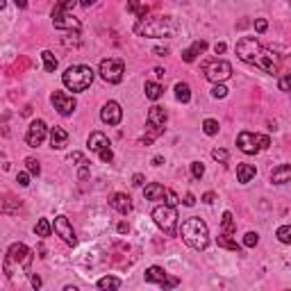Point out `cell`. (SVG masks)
<instances>
[{"mask_svg": "<svg viewBox=\"0 0 291 291\" xmlns=\"http://www.w3.org/2000/svg\"><path fill=\"white\" fill-rule=\"evenodd\" d=\"M41 60H44V69L48 71V73H55V69H57L60 62H57V57H55L50 50H44V53H41Z\"/></svg>", "mask_w": 291, "mask_h": 291, "instance_id": "27", "label": "cell"}, {"mask_svg": "<svg viewBox=\"0 0 291 291\" xmlns=\"http://www.w3.org/2000/svg\"><path fill=\"white\" fill-rule=\"evenodd\" d=\"M134 32L139 37H150V39H164V37H175L180 32V23L173 16H150L141 19L134 25Z\"/></svg>", "mask_w": 291, "mask_h": 291, "instance_id": "2", "label": "cell"}, {"mask_svg": "<svg viewBox=\"0 0 291 291\" xmlns=\"http://www.w3.org/2000/svg\"><path fill=\"white\" fill-rule=\"evenodd\" d=\"M55 227L50 225L48 218H39L35 225V232H37V237H50V232H53Z\"/></svg>", "mask_w": 291, "mask_h": 291, "instance_id": "28", "label": "cell"}, {"mask_svg": "<svg viewBox=\"0 0 291 291\" xmlns=\"http://www.w3.org/2000/svg\"><path fill=\"white\" fill-rule=\"evenodd\" d=\"M121 286V280L114 275H105L98 280V289H105V291H112V289H119Z\"/></svg>", "mask_w": 291, "mask_h": 291, "instance_id": "26", "label": "cell"}, {"mask_svg": "<svg viewBox=\"0 0 291 291\" xmlns=\"http://www.w3.org/2000/svg\"><path fill=\"white\" fill-rule=\"evenodd\" d=\"M216 243H218V248H227V250H234V252H239L241 250V246H239L237 241H232L227 234H223V237H218L216 239Z\"/></svg>", "mask_w": 291, "mask_h": 291, "instance_id": "30", "label": "cell"}, {"mask_svg": "<svg viewBox=\"0 0 291 291\" xmlns=\"http://www.w3.org/2000/svg\"><path fill=\"white\" fill-rule=\"evenodd\" d=\"M205 48H207V41H202V39L193 41V44L189 46V48L182 53V60L187 62V64H191V62H196V57H198V55H200V53H205Z\"/></svg>", "mask_w": 291, "mask_h": 291, "instance_id": "21", "label": "cell"}, {"mask_svg": "<svg viewBox=\"0 0 291 291\" xmlns=\"http://www.w3.org/2000/svg\"><path fill=\"white\" fill-rule=\"evenodd\" d=\"M212 157L216 159V162H227V150H223V148H214V150H212Z\"/></svg>", "mask_w": 291, "mask_h": 291, "instance_id": "39", "label": "cell"}, {"mask_svg": "<svg viewBox=\"0 0 291 291\" xmlns=\"http://www.w3.org/2000/svg\"><path fill=\"white\" fill-rule=\"evenodd\" d=\"M275 237L280 243H286V246H291V225H280L275 232Z\"/></svg>", "mask_w": 291, "mask_h": 291, "instance_id": "31", "label": "cell"}, {"mask_svg": "<svg viewBox=\"0 0 291 291\" xmlns=\"http://www.w3.org/2000/svg\"><path fill=\"white\" fill-rule=\"evenodd\" d=\"M78 175H80V180H87V178H89V162H82V164H80V173H78Z\"/></svg>", "mask_w": 291, "mask_h": 291, "instance_id": "42", "label": "cell"}, {"mask_svg": "<svg viewBox=\"0 0 291 291\" xmlns=\"http://www.w3.org/2000/svg\"><path fill=\"white\" fill-rule=\"evenodd\" d=\"M212 96H214V98H225V96H227V89L223 87V82H221V84H214Z\"/></svg>", "mask_w": 291, "mask_h": 291, "instance_id": "38", "label": "cell"}, {"mask_svg": "<svg viewBox=\"0 0 291 291\" xmlns=\"http://www.w3.org/2000/svg\"><path fill=\"white\" fill-rule=\"evenodd\" d=\"M89 150L91 153H96L98 155V159L100 162H105V164H109L114 159V153H112V148H109V139L105 137L103 132H98V130H96V132H91L89 134Z\"/></svg>", "mask_w": 291, "mask_h": 291, "instance_id": "10", "label": "cell"}, {"mask_svg": "<svg viewBox=\"0 0 291 291\" xmlns=\"http://www.w3.org/2000/svg\"><path fill=\"white\" fill-rule=\"evenodd\" d=\"M62 82H64L66 89L71 91H84V89H89L91 82H94V71L89 69V66H84V64H78V66H69L66 69V73L62 75Z\"/></svg>", "mask_w": 291, "mask_h": 291, "instance_id": "5", "label": "cell"}, {"mask_svg": "<svg viewBox=\"0 0 291 291\" xmlns=\"http://www.w3.org/2000/svg\"><path fill=\"white\" fill-rule=\"evenodd\" d=\"M69 162L73 164V162H78V164H82L84 162V157H82V153H73V155H69Z\"/></svg>", "mask_w": 291, "mask_h": 291, "instance_id": "46", "label": "cell"}, {"mask_svg": "<svg viewBox=\"0 0 291 291\" xmlns=\"http://www.w3.org/2000/svg\"><path fill=\"white\" fill-rule=\"evenodd\" d=\"M32 250L25 243H12L7 248V255L3 259V271L7 277H14L19 271L30 273V264H32Z\"/></svg>", "mask_w": 291, "mask_h": 291, "instance_id": "4", "label": "cell"}, {"mask_svg": "<svg viewBox=\"0 0 291 291\" xmlns=\"http://www.w3.org/2000/svg\"><path fill=\"white\" fill-rule=\"evenodd\" d=\"M166 109L159 107V105H153L148 109V134L141 139V143H150L153 139H157L159 134L164 132V125H166Z\"/></svg>", "mask_w": 291, "mask_h": 291, "instance_id": "8", "label": "cell"}, {"mask_svg": "<svg viewBox=\"0 0 291 291\" xmlns=\"http://www.w3.org/2000/svg\"><path fill=\"white\" fill-rule=\"evenodd\" d=\"M30 282H32V286H35V289H39V286H41V277L39 275H32Z\"/></svg>", "mask_w": 291, "mask_h": 291, "instance_id": "49", "label": "cell"}, {"mask_svg": "<svg viewBox=\"0 0 291 291\" xmlns=\"http://www.w3.org/2000/svg\"><path fill=\"white\" fill-rule=\"evenodd\" d=\"M221 230L223 234H234V216H232V212H225L223 214V221H221Z\"/></svg>", "mask_w": 291, "mask_h": 291, "instance_id": "29", "label": "cell"}, {"mask_svg": "<svg viewBox=\"0 0 291 291\" xmlns=\"http://www.w3.org/2000/svg\"><path fill=\"white\" fill-rule=\"evenodd\" d=\"M202 73H205V78H207L209 82L221 84L232 75V64L225 60H209L202 66Z\"/></svg>", "mask_w": 291, "mask_h": 291, "instance_id": "9", "label": "cell"}, {"mask_svg": "<svg viewBox=\"0 0 291 291\" xmlns=\"http://www.w3.org/2000/svg\"><path fill=\"white\" fill-rule=\"evenodd\" d=\"M266 28H268L266 19H257V21H255V30L259 32V35H261V32H266Z\"/></svg>", "mask_w": 291, "mask_h": 291, "instance_id": "43", "label": "cell"}, {"mask_svg": "<svg viewBox=\"0 0 291 291\" xmlns=\"http://www.w3.org/2000/svg\"><path fill=\"white\" fill-rule=\"evenodd\" d=\"M202 130H205V134H209V137L218 134V121H214V119H205V121H202Z\"/></svg>", "mask_w": 291, "mask_h": 291, "instance_id": "32", "label": "cell"}, {"mask_svg": "<svg viewBox=\"0 0 291 291\" xmlns=\"http://www.w3.org/2000/svg\"><path fill=\"white\" fill-rule=\"evenodd\" d=\"M55 227V234H60L62 239H64L69 246H75L78 243V237H75V232H73V225H71V221L66 216H57L53 223Z\"/></svg>", "mask_w": 291, "mask_h": 291, "instance_id": "17", "label": "cell"}, {"mask_svg": "<svg viewBox=\"0 0 291 291\" xmlns=\"http://www.w3.org/2000/svg\"><path fill=\"white\" fill-rule=\"evenodd\" d=\"M143 180H146V178H143L141 173H134V178H132V184H134V187H143Z\"/></svg>", "mask_w": 291, "mask_h": 291, "instance_id": "44", "label": "cell"}, {"mask_svg": "<svg viewBox=\"0 0 291 291\" xmlns=\"http://www.w3.org/2000/svg\"><path fill=\"white\" fill-rule=\"evenodd\" d=\"M237 55L241 62L257 66V69L266 71V73H275L277 64H280L277 55L271 53V50H266V48H261V44L255 37H243V39H239L237 41Z\"/></svg>", "mask_w": 291, "mask_h": 291, "instance_id": "1", "label": "cell"}, {"mask_svg": "<svg viewBox=\"0 0 291 291\" xmlns=\"http://www.w3.org/2000/svg\"><path fill=\"white\" fill-rule=\"evenodd\" d=\"M66 143H69V132H66L64 128H60V125L50 128V146H53L55 150L66 148Z\"/></svg>", "mask_w": 291, "mask_h": 291, "instance_id": "19", "label": "cell"}, {"mask_svg": "<svg viewBox=\"0 0 291 291\" xmlns=\"http://www.w3.org/2000/svg\"><path fill=\"white\" fill-rule=\"evenodd\" d=\"M237 146H239L241 153L255 155V153H259V150L268 148V146H271V139H268L266 134H255V132L243 130V132H239V137H237Z\"/></svg>", "mask_w": 291, "mask_h": 291, "instance_id": "7", "label": "cell"}, {"mask_svg": "<svg viewBox=\"0 0 291 291\" xmlns=\"http://www.w3.org/2000/svg\"><path fill=\"white\" fill-rule=\"evenodd\" d=\"M191 175H193L196 180H200L202 175H205V166H202L200 162H193V164H191Z\"/></svg>", "mask_w": 291, "mask_h": 291, "instance_id": "35", "label": "cell"}, {"mask_svg": "<svg viewBox=\"0 0 291 291\" xmlns=\"http://www.w3.org/2000/svg\"><path fill=\"white\" fill-rule=\"evenodd\" d=\"M53 25L57 30H80V21L75 19L71 12L62 10V7H55L53 10Z\"/></svg>", "mask_w": 291, "mask_h": 291, "instance_id": "13", "label": "cell"}, {"mask_svg": "<svg viewBox=\"0 0 291 291\" xmlns=\"http://www.w3.org/2000/svg\"><path fill=\"white\" fill-rule=\"evenodd\" d=\"M214 50H216V55L218 53H225V44H216V46H214Z\"/></svg>", "mask_w": 291, "mask_h": 291, "instance_id": "54", "label": "cell"}, {"mask_svg": "<svg viewBox=\"0 0 291 291\" xmlns=\"http://www.w3.org/2000/svg\"><path fill=\"white\" fill-rule=\"evenodd\" d=\"M119 232H121V234H125V232H130V225H128V223H119Z\"/></svg>", "mask_w": 291, "mask_h": 291, "instance_id": "50", "label": "cell"}, {"mask_svg": "<svg viewBox=\"0 0 291 291\" xmlns=\"http://www.w3.org/2000/svg\"><path fill=\"white\" fill-rule=\"evenodd\" d=\"M146 282L159 284V286H164V289H173V286L180 284L178 277H171L162 266H150L148 271H146Z\"/></svg>", "mask_w": 291, "mask_h": 291, "instance_id": "12", "label": "cell"}, {"mask_svg": "<svg viewBox=\"0 0 291 291\" xmlns=\"http://www.w3.org/2000/svg\"><path fill=\"white\" fill-rule=\"evenodd\" d=\"M96 3H98V0H80L82 7H91V5H96Z\"/></svg>", "mask_w": 291, "mask_h": 291, "instance_id": "52", "label": "cell"}, {"mask_svg": "<svg viewBox=\"0 0 291 291\" xmlns=\"http://www.w3.org/2000/svg\"><path fill=\"white\" fill-rule=\"evenodd\" d=\"M153 73L157 75V78H164V69H159V66H157V69H153Z\"/></svg>", "mask_w": 291, "mask_h": 291, "instance_id": "55", "label": "cell"}, {"mask_svg": "<svg viewBox=\"0 0 291 291\" xmlns=\"http://www.w3.org/2000/svg\"><path fill=\"white\" fill-rule=\"evenodd\" d=\"M46 132H48V128H46V123L41 119L32 121L30 128H28V134H25V141H28V146L30 148H37V146H41L46 139Z\"/></svg>", "mask_w": 291, "mask_h": 291, "instance_id": "15", "label": "cell"}, {"mask_svg": "<svg viewBox=\"0 0 291 291\" xmlns=\"http://www.w3.org/2000/svg\"><path fill=\"white\" fill-rule=\"evenodd\" d=\"M143 196H146V200H164L166 198V189L157 182H150L143 189Z\"/></svg>", "mask_w": 291, "mask_h": 291, "instance_id": "22", "label": "cell"}, {"mask_svg": "<svg viewBox=\"0 0 291 291\" xmlns=\"http://www.w3.org/2000/svg\"><path fill=\"white\" fill-rule=\"evenodd\" d=\"M271 182L273 184H286L291 182V164H280L271 171Z\"/></svg>", "mask_w": 291, "mask_h": 291, "instance_id": "20", "label": "cell"}, {"mask_svg": "<svg viewBox=\"0 0 291 291\" xmlns=\"http://www.w3.org/2000/svg\"><path fill=\"white\" fill-rule=\"evenodd\" d=\"M139 5L141 0H128V12H139Z\"/></svg>", "mask_w": 291, "mask_h": 291, "instance_id": "45", "label": "cell"}, {"mask_svg": "<svg viewBox=\"0 0 291 291\" xmlns=\"http://www.w3.org/2000/svg\"><path fill=\"white\" fill-rule=\"evenodd\" d=\"M166 205H171V207H178V205H180L178 193L171 191V189H166Z\"/></svg>", "mask_w": 291, "mask_h": 291, "instance_id": "36", "label": "cell"}, {"mask_svg": "<svg viewBox=\"0 0 291 291\" xmlns=\"http://www.w3.org/2000/svg\"><path fill=\"white\" fill-rule=\"evenodd\" d=\"M50 100H53V107L57 109L62 116H71V114L75 112V107H78L73 96L64 94V91H55V94L50 96Z\"/></svg>", "mask_w": 291, "mask_h": 291, "instance_id": "14", "label": "cell"}, {"mask_svg": "<svg viewBox=\"0 0 291 291\" xmlns=\"http://www.w3.org/2000/svg\"><path fill=\"white\" fill-rule=\"evenodd\" d=\"M216 200V196H214V191H207L205 196H202V202H207V205H212V202Z\"/></svg>", "mask_w": 291, "mask_h": 291, "instance_id": "48", "label": "cell"}, {"mask_svg": "<svg viewBox=\"0 0 291 291\" xmlns=\"http://www.w3.org/2000/svg\"><path fill=\"white\" fill-rule=\"evenodd\" d=\"M180 237H182V241L187 243L189 248H193V250H205V248L209 246L207 223L198 216L184 218L182 225H180Z\"/></svg>", "mask_w": 291, "mask_h": 291, "instance_id": "3", "label": "cell"}, {"mask_svg": "<svg viewBox=\"0 0 291 291\" xmlns=\"http://www.w3.org/2000/svg\"><path fill=\"white\" fill-rule=\"evenodd\" d=\"M277 89H280V91H291V73L284 75V78H280V82H277Z\"/></svg>", "mask_w": 291, "mask_h": 291, "instance_id": "37", "label": "cell"}, {"mask_svg": "<svg viewBox=\"0 0 291 291\" xmlns=\"http://www.w3.org/2000/svg\"><path fill=\"white\" fill-rule=\"evenodd\" d=\"M182 202H184V205H187V207H193V205H196V198H193V193H187Z\"/></svg>", "mask_w": 291, "mask_h": 291, "instance_id": "47", "label": "cell"}, {"mask_svg": "<svg viewBox=\"0 0 291 291\" xmlns=\"http://www.w3.org/2000/svg\"><path fill=\"white\" fill-rule=\"evenodd\" d=\"M153 53L157 55V57H164V55H168V50H166V48H155Z\"/></svg>", "mask_w": 291, "mask_h": 291, "instance_id": "51", "label": "cell"}, {"mask_svg": "<svg viewBox=\"0 0 291 291\" xmlns=\"http://www.w3.org/2000/svg\"><path fill=\"white\" fill-rule=\"evenodd\" d=\"M175 98H178L180 103H189V100H191V89H189L187 82L175 84Z\"/></svg>", "mask_w": 291, "mask_h": 291, "instance_id": "25", "label": "cell"}, {"mask_svg": "<svg viewBox=\"0 0 291 291\" xmlns=\"http://www.w3.org/2000/svg\"><path fill=\"white\" fill-rule=\"evenodd\" d=\"M162 162H164L162 157H155V159H153V164H155V166H162Z\"/></svg>", "mask_w": 291, "mask_h": 291, "instance_id": "56", "label": "cell"}, {"mask_svg": "<svg viewBox=\"0 0 291 291\" xmlns=\"http://www.w3.org/2000/svg\"><path fill=\"white\" fill-rule=\"evenodd\" d=\"M100 78L105 80V82L109 84H119L121 80H123V73H125V66L121 60H114V57H109V60H103L100 62Z\"/></svg>", "mask_w": 291, "mask_h": 291, "instance_id": "11", "label": "cell"}, {"mask_svg": "<svg viewBox=\"0 0 291 291\" xmlns=\"http://www.w3.org/2000/svg\"><path fill=\"white\" fill-rule=\"evenodd\" d=\"M255 175H257V171H255L252 164H239V166H237V180L241 184H248Z\"/></svg>", "mask_w": 291, "mask_h": 291, "instance_id": "23", "label": "cell"}, {"mask_svg": "<svg viewBox=\"0 0 291 291\" xmlns=\"http://www.w3.org/2000/svg\"><path fill=\"white\" fill-rule=\"evenodd\" d=\"M14 3H16L19 10H25V7H28V0H14Z\"/></svg>", "mask_w": 291, "mask_h": 291, "instance_id": "53", "label": "cell"}, {"mask_svg": "<svg viewBox=\"0 0 291 291\" xmlns=\"http://www.w3.org/2000/svg\"><path fill=\"white\" fill-rule=\"evenodd\" d=\"M16 182H19L21 187H28V184H30V171H28V173H19V175H16Z\"/></svg>", "mask_w": 291, "mask_h": 291, "instance_id": "40", "label": "cell"}, {"mask_svg": "<svg viewBox=\"0 0 291 291\" xmlns=\"http://www.w3.org/2000/svg\"><path fill=\"white\" fill-rule=\"evenodd\" d=\"M153 218L164 230V234H168V237L178 234V214H175V207H171V205H157L153 209Z\"/></svg>", "mask_w": 291, "mask_h": 291, "instance_id": "6", "label": "cell"}, {"mask_svg": "<svg viewBox=\"0 0 291 291\" xmlns=\"http://www.w3.org/2000/svg\"><path fill=\"white\" fill-rule=\"evenodd\" d=\"M257 243H259V234H257V232H246V237H243V246L255 248Z\"/></svg>", "mask_w": 291, "mask_h": 291, "instance_id": "33", "label": "cell"}, {"mask_svg": "<svg viewBox=\"0 0 291 291\" xmlns=\"http://www.w3.org/2000/svg\"><path fill=\"white\" fill-rule=\"evenodd\" d=\"M25 166H28V171H30L32 175H39V173H41V166H39V162H37L35 157H28V159H25Z\"/></svg>", "mask_w": 291, "mask_h": 291, "instance_id": "34", "label": "cell"}, {"mask_svg": "<svg viewBox=\"0 0 291 291\" xmlns=\"http://www.w3.org/2000/svg\"><path fill=\"white\" fill-rule=\"evenodd\" d=\"M143 91H146V98H148V100H159V98H162V94H164L162 84H159V82H150V80L143 84Z\"/></svg>", "mask_w": 291, "mask_h": 291, "instance_id": "24", "label": "cell"}, {"mask_svg": "<svg viewBox=\"0 0 291 291\" xmlns=\"http://www.w3.org/2000/svg\"><path fill=\"white\" fill-rule=\"evenodd\" d=\"M75 3H78V0H57V7H62V10L71 12L75 7Z\"/></svg>", "mask_w": 291, "mask_h": 291, "instance_id": "41", "label": "cell"}, {"mask_svg": "<svg viewBox=\"0 0 291 291\" xmlns=\"http://www.w3.org/2000/svg\"><path fill=\"white\" fill-rule=\"evenodd\" d=\"M109 207L116 209L119 214H128L130 209H132V200H130V196H125V193H112V196H109Z\"/></svg>", "mask_w": 291, "mask_h": 291, "instance_id": "18", "label": "cell"}, {"mask_svg": "<svg viewBox=\"0 0 291 291\" xmlns=\"http://www.w3.org/2000/svg\"><path fill=\"white\" fill-rule=\"evenodd\" d=\"M100 119L107 125H119L121 121H123V109H121V105L116 103V100H109V103H105L103 109H100Z\"/></svg>", "mask_w": 291, "mask_h": 291, "instance_id": "16", "label": "cell"}]
</instances>
